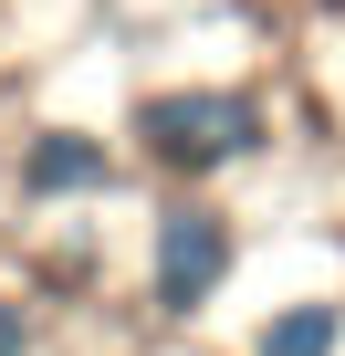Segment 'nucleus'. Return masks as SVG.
Here are the masks:
<instances>
[{
  "label": "nucleus",
  "mask_w": 345,
  "mask_h": 356,
  "mask_svg": "<svg viewBox=\"0 0 345 356\" xmlns=\"http://www.w3.org/2000/svg\"><path fill=\"white\" fill-rule=\"evenodd\" d=\"M22 346H32V314H22L11 293H0V356H22Z\"/></svg>",
  "instance_id": "39448f33"
},
{
  "label": "nucleus",
  "mask_w": 345,
  "mask_h": 356,
  "mask_svg": "<svg viewBox=\"0 0 345 356\" xmlns=\"http://www.w3.org/2000/svg\"><path fill=\"white\" fill-rule=\"evenodd\" d=\"M136 136H146V157H157V168H189V178H210V168L251 157V147L272 136V115H262L251 95L199 84V95H146V105H136Z\"/></svg>",
  "instance_id": "f257e3e1"
},
{
  "label": "nucleus",
  "mask_w": 345,
  "mask_h": 356,
  "mask_svg": "<svg viewBox=\"0 0 345 356\" xmlns=\"http://www.w3.org/2000/svg\"><path fill=\"white\" fill-rule=\"evenodd\" d=\"M105 178H115L105 136H42V147L22 157V189H32V200H74V189H105Z\"/></svg>",
  "instance_id": "7ed1b4c3"
},
{
  "label": "nucleus",
  "mask_w": 345,
  "mask_h": 356,
  "mask_svg": "<svg viewBox=\"0 0 345 356\" xmlns=\"http://www.w3.org/2000/svg\"><path fill=\"white\" fill-rule=\"evenodd\" d=\"M220 273H230V220L199 210V200H167V210H157V262H146L157 304H167V314H189V304L220 293Z\"/></svg>",
  "instance_id": "f03ea898"
},
{
  "label": "nucleus",
  "mask_w": 345,
  "mask_h": 356,
  "mask_svg": "<svg viewBox=\"0 0 345 356\" xmlns=\"http://www.w3.org/2000/svg\"><path fill=\"white\" fill-rule=\"evenodd\" d=\"M345 346V304H283L262 325V356H335Z\"/></svg>",
  "instance_id": "20e7f679"
}]
</instances>
